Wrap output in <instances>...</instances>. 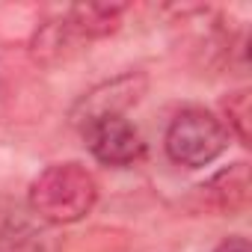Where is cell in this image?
I'll return each mask as SVG.
<instances>
[{"label": "cell", "instance_id": "cell-4", "mask_svg": "<svg viewBox=\"0 0 252 252\" xmlns=\"http://www.w3.org/2000/svg\"><path fill=\"white\" fill-rule=\"evenodd\" d=\"M149 89V77L143 71H122L98 86H92L74 107H71V122L83 125L92 119L104 116H125V110L134 107Z\"/></svg>", "mask_w": 252, "mask_h": 252}, {"label": "cell", "instance_id": "cell-3", "mask_svg": "<svg viewBox=\"0 0 252 252\" xmlns=\"http://www.w3.org/2000/svg\"><path fill=\"white\" fill-rule=\"evenodd\" d=\"M83 140L89 155L104 166H131L143 158V137L125 116H104L83 125Z\"/></svg>", "mask_w": 252, "mask_h": 252}, {"label": "cell", "instance_id": "cell-10", "mask_svg": "<svg viewBox=\"0 0 252 252\" xmlns=\"http://www.w3.org/2000/svg\"><path fill=\"white\" fill-rule=\"evenodd\" d=\"M214 252H252V246H249V240H246L243 234H231V237H225Z\"/></svg>", "mask_w": 252, "mask_h": 252}, {"label": "cell", "instance_id": "cell-8", "mask_svg": "<svg viewBox=\"0 0 252 252\" xmlns=\"http://www.w3.org/2000/svg\"><path fill=\"white\" fill-rule=\"evenodd\" d=\"M220 110L228 122V134L237 137L240 146H249L252 140V92L249 89H234L220 101ZM222 122V125H225Z\"/></svg>", "mask_w": 252, "mask_h": 252}, {"label": "cell", "instance_id": "cell-7", "mask_svg": "<svg viewBox=\"0 0 252 252\" xmlns=\"http://www.w3.org/2000/svg\"><path fill=\"white\" fill-rule=\"evenodd\" d=\"M80 39L74 36V30L68 27L65 15L63 18H54V21H45L33 39H30V57L39 63V65H60L63 60H68L74 54V45Z\"/></svg>", "mask_w": 252, "mask_h": 252}, {"label": "cell", "instance_id": "cell-1", "mask_svg": "<svg viewBox=\"0 0 252 252\" xmlns=\"http://www.w3.org/2000/svg\"><path fill=\"white\" fill-rule=\"evenodd\" d=\"M27 202L39 220L51 225H71L92 214L98 202V181L77 160L51 163L33 178Z\"/></svg>", "mask_w": 252, "mask_h": 252}, {"label": "cell", "instance_id": "cell-9", "mask_svg": "<svg viewBox=\"0 0 252 252\" xmlns=\"http://www.w3.org/2000/svg\"><path fill=\"white\" fill-rule=\"evenodd\" d=\"M0 252H33V246L15 231H0Z\"/></svg>", "mask_w": 252, "mask_h": 252}, {"label": "cell", "instance_id": "cell-2", "mask_svg": "<svg viewBox=\"0 0 252 252\" xmlns=\"http://www.w3.org/2000/svg\"><path fill=\"white\" fill-rule=\"evenodd\" d=\"M163 149L172 163L184 169H202L228 149V131L214 113L202 107H187L169 122Z\"/></svg>", "mask_w": 252, "mask_h": 252}, {"label": "cell", "instance_id": "cell-6", "mask_svg": "<svg viewBox=\"0 0 252 252\" xmlns=\"http://www.w3.org/2000/svg\"><path fill=\"white\" fill-rule=\"evenodd\" d=\"M122 15H125V6L119 3H80L65 12V21L80 42L83 39L92 42V39L113 36L122 27Z\"/></svg>", "mask_w": 252, "mask_h": 252}, {"label": "cell", "instance_id": "cell-5", "mask_svg": "<svg viewBox=\"0 0 252 252\" xmlns=\"http://www.w3.org/2000/svg\"><path fill=\"white\" fill-rule=\"evenodd\" d=\"M196 196H199V205L211 214H220V217L240 214L249 205V196H252L249 163L237 160V163L220 169L217 175H211L205 184L196 187Z\"/></svg>", "mask_w": 252, "mask_h": 252}]
</instances>
